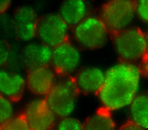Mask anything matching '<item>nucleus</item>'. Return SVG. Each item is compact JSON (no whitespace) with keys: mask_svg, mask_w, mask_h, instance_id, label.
<instances>
[{"mask_svg":"<svg viewBox=\"0 0 148 130\" xmlns=\"http://www.w3.org/2000/svg\"><path fill=\"white\" fill-rule=\"evenodd\" d=\"M140 76L134 63L120 62L110 68L97 93L102 107L112 111L130 105L138 94Z\"/></svg>","mask_w":148,"mask_h":130,"instance_id":"f257e3e1","label":"nucleus"},{"mask_svg":"<svg viewBox=\"0 0 148 130\" xmlns=\"http://www.w3.org/2000/svg\"><path fill=\"white\" fill-rule=\"evenodd\" d=\"M79 93L74 78L64 76L56 81L45 99L56 117L62 118L74 112Z\"/></svg>","mask_w":148,"mask_h":130,"instance_id":"f03ea898","label":"nucleus"},{"mask_svg":"<svg viewBox=\"0 0 148 130\" xmlns=\"http://www.w3.org/2000/svg\"><path fill=\"white\" fill-rule=\"evenodd\" d=\"M120 62L134 63L146 54L145 32L137 27H128L111 35Z\"/></svg>","mask_w":148,"mask_h":130,"instance_id":"7ed1b4c3","label":"nucleus"},{"mask_svg":"<svg viewBox=\"0 0 148 130\" xmlns=\"http://www.w3.org/2000/svg\"><path fill=\"white\" fill-rule=\"evenodd\" d=\"M136 1L113 0L102 6L99 17L108 33L113 35L127 28L136 14Z\"/></svg>","mask_w":148,"mask_h":130,"instance_id":"20e7f679","label":"nucleus"},{"mask_svg":"<svg viewBox=\"0 0 148 130\" xmlns=\"http://www.w3.org/2000/svg\"><path fill=\"white\" fill-rule=\"evenodd\" d=\"M73 35L75 40L81 47L96 49L106 44L109 33L99 17L87 16L74 26Z\"/></svg>","mask_w":148,"mask_h":130,"instance_id":"39448f33","label":"nucleus"},{"mask_svg":"<svg viewBox=\"0 0 148 130\" xmlns=\"http://www.w3.org/2000/svg\"><path fill=\"white\" fill-rule=\"evenodd\" d=\"M68 34L69 26L58 14H47L38 20L36 36L52 49L67 41Z\"/></svg>","mask_w":148,"mask_h":130,"instance_id":"423d86ee","label":"nucleus"},{"mask_svg":"<svg viewBox=\"0 0 148 130\" xmlns=\"http://www.w3.org/2000/svg\"><path fill=\"white\" fill-rule=\"evenodd\" d=\"M81 59L79 49L67 40L52 49L50 64L51 68L57 74L69 76L77 70Z\"/></svg>","mask_w":148,"mask_h":130,"instance_id":"0eeeda50","label":"nucleus"},{"mask_svg":"<svg viewBox=\"0 0 148 130\" xmlns=\"http://www.w3.org/2000/svg\"><path fill=\"white\" fill-rule=\"evenodd\" d=\"M23 115L31 130H50L56 124L57 117L43 98L31 101Z\"/></svg>","mask_w":148,"mask_h":130,"instance_id":"6e6552de","label":"nucleus"},{"mask_svg":"<svg viewBox=\"0 0 148 130\" xmlns=\"http://www.w3.org/2000/svg\"><path fill=\"white\" fill-rule=\"evenodd\" d=\"M38 18L31 6L18 7L13 14V25L17 37L24 42H31L36 36Z\"/></svg>","mask_w":148,"mask_h":130,"instance_id":"1a4fd4ad","label":"nucleus"},{"mask_svg":"<svg viewBox=\"0 0 148 130\" xmlns=\"http://www.w3.org/2000/svg\"><path fill=\"white\" fill-rule=\"evenodd\" d=\"M52 48L41 42L31 41L23 49L21 59L29 71L47 67L51 63Z\"/></svg>","mask_w":148,"mask_h":130,"instance_id":"9d476101","label":"nucleus"},{"mask_svg":"<svg viewBox=\"0 0 148 130\" xmlns=\"http://www.w3.org/2000/svg\"><path fill=\"white\" fill-rule=\"evenodd\" d=\"M55 72L49 66L30 71L26 79V85L33 94L46 96L56 82Z\"/></svg>","mask_w":148,"mask_h":130,"instance_id":"9b49d317","label":"nucleus"},{"mask_svg":"<svg viewBox=\"0 0 148 130\" xmlns=\"http://www.w3.org/2000/svg\"><path fill=\"white\" fill-rule=\"evenodd\" d=\"M105 73L97 67L83 68L76 75L74 80L79 91L84 94H97L101 89Z\"/></svg>","mask_w":148,"mask_h":130,"instance_id":"f8f14e48","label":"nucleus"},{"mask_svg":"<svg viewBox=\"0 0 148 130\" xmlns=\"http://www.w3.org/2000/svg\"><path fill=\"white\" fill-rule=\"evenodd\" d=\"M26 79L20 73L0 68V95L10 100H16L22 95Z\"/></svg>","mask_w":148,"mask_h":130,"instance_id":"ddd939ff","label":"nucleus"},{"mask_svg":"<svg viewBox=\"0 0 148 130\" xmlns=\"http://www.w3.org/2000/svg\"><path fill=\"white\" fill-rule=\"evenodd\" d=\"M88 6L83 0H66L62 2L58 14L68 26H75L87 16Z\"/></svg>","mask_w":148,"mask_h":130,"instance_id":"4468645a","label":"nucleus"},{"mask_svg":"<svg viewBox=\"0 0 148 130\" xmlns=\"http://www.w3.org/2000/svg\"><path fill=\"white\" fill-rule=\"evenodd\" d=\"M130 120L139 127L148 129V91L138 93L130 105Z\"/></svg>","mask_w":148,"mask_h":130,"instance_id":"2eb2a0df","label":"nucleus"},{"mask_svg":"<svg viewBox=\"0 0 148 130\" xmlns=\"http://www.w3.org/2000/svg\"><path fill=\"white\" fill-rule=\"evenodd\" d=\"M84 130H116L111 111L103 107L90 116L84 122Z\"/></svg>","mask_w":148,"mask_h":130,"instance_id":"dca6fc26","label":"nucleus"},{"mask_svg":"<svg viewBox=\"0 0 148 130\" xmlns=\"http://www.w3.org/2000/svg\"><path fill=\"white\" fill-rule=\"evenodd\" d=\"M0 130H31L23 115L14 116L0 126Z\"/></svg>","mask_w":148,"mask_h":130,"instance_id":"f3484780","label":"nucleus"},{"mask_svg":"<svg viewBox=\"0 0 148 130\" xmlns=\"http://www.w3.org/2000/svg\"><path fill=\"white\" fill-rule=\"evenodd\" d=\"M12 101L0 95V126L14 116Z\"/></svg>","mask_w":148,"mask_h":130,"instance_id":"a211bd4d","label":"nucleus"},{"mask_svg":"<svg viewBox=\"0 0 148 130\" xmlns=\"http://www.w3.org/2000/svg\"><path fill=\"white\" fill-rule=\"evenodd\" d=\"M56 130H84L83 123L72 116L60 118L56 125Z\"/></svg>","mask_w":148,"mask_h":130,"instance_id":"6ab92c4d","label":"nucleus"},{"mask_svg":"<svg viewBox=\"0 0 148 130\" xmlns=\"http://www.w3.org/2000/svg\"><path fill=\"white\" fill-rule=\"evenodd\" d=\"M135 10L139 18L148 23V0L136 1Z\"/></svg>","mask_w":148,"mask_h":130,"instance_id":"aec40b11","label":"nucleus"},{"mask_svg":"<svg viewBox=\"0 0 148 130\" xmlns=\"http://www.w3.org/2000/svg\"><path fill=\"white\" fill-rule=\"evenodd\" d=\"M10 50L9 44L4 40L0 39V68H2L10 57Z\"/></svg>","mask_w":148,"mask_h":130,"instance_id":"412c9836","label":"nucleus"},{"mask_svg":"<svg viewBox=\"0 0 148 130\" xmlns=\"http://www.w3.org/2000/svg\"><path fill=\"white\" fill-rule=\"evenodd\" d=\"M138 67L140 75L148 79V55H145L142 59Z\"/></svg>","mask_w":148,"mask_h":130,"instance_id":"4be33fe9","label":"nucleus"},{"mask_svg":"<svg viewBox=\"0 0 148 130\" xmlns=\"http://www.w3.org/2000/svg\"><path fill=\"white\" fill-rule=\"evenodd\" d=\"M118 130H145V129L136 125L130 120H128L125 123L123 124Z\"/></svg>","mask_w":148,"mask_h":130,"instance_id":"5701e85b","label":"nucleus"},{"mask_svg":"<svg viewBox=\"0 0 148 130\" xmlns=\"http://www.w3.org/2000/svg\"><path fill=\"white\" fill-rule=\"evenodd\" d=\"M10 3V1L0 0V14L4 13L9 8Z\"/></svg>","mask_w":148,"mask_h":130,"instance_id":"b1692460","label":"nucleus"},{"mask_svg":"<svg viewBox=\"0 0 148 130\" xmlns=\"http://www.w3.org/2000/svg\"><path fill=\"white\" fill-rule=\"evenodd\" d=\"M145 39H146V55H148V28L146 32H145Z\"/></svg>","mask_w":148,"mask_h":130,"instance_id":"393cba45","label":"nucleus"}]
</instances>
